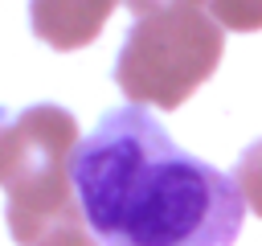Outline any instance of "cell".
I'll return each instance as SVG.
<instances>
[{
    "mask_svg": "<svg viewBox=\"0 0 262 246\" xmlns=\"http://www.w3.org/2000/svg\"><path fill=\"white\" fill-rule=\"evenodd\" d=\"M209 8L221 29H233V33L262 29V0H209Z\"/></svg>",
    "mask_w": 262,
    "mask_h": 246,
    "instance_id": "6",
    "label": "cell"
},
{
    "mask_svg": "<svg viewBox=\"0 0 262 246\" xmlns=\"http://www.w3.org/2000/svg\"><path fill=\"white\" fill-rule=\"evenodd\" d=\"M78 123L53 102L25 107L0 127V189L8 193V234L16 246H37L61 225H78L74 152Z\"/></svg>",
    "mask_w": 262,
    "mask_h": 246,
    "instance_id": "2",
    "label": "cell"
},
{
    "mask_svg": "<svg viewBox=\"0 0 262 246\" xmlns=\"http://www.w3.org/2000/svg\"><path fill=\"white\" fill-rule=\"evenodd\" d=\"M74 193L102 246H233L246 201L139 107L106 111L74 152Z\"/></svg>",
    "mask_w": 262,
    "mask_h": 246,
    "instance_id": "1",
    "label": "cell"
},
{
    "mask_svg": "<svg viewBox=\"0 0 262 246\" xmlns=\"http://www.w3.org/2000/svg\"><path fill=\"white\" fill-rule=\"evenodd\" d=\"M233 184H237V193H242L246 209L262 217V139H258V144H250V148L237 156Z\"/></svg>",
    "mask_w": 262,
    "mask_h": 246,
    "instance_id": "5",
    "label": "cell"
},
{
    "mask_svg": "<svg viewBox=\"0 0 262 246\" xmlns=\"http://www.w3.org/2000/svg\"><path fill=\"white\" fill-rule=\"evenodd\" d=\"M221 53L225 37L209 4H160L135 16L115 61V82L135 107L176 111L213 78Z\"/></svg>",
    "mask_w": 262,
    "mask_h": 246,
    "instance_id": "3",
    "label": "cell"
},
{
    "mask_svg": "<svg viewBox=\"0 0 262 246\" xmlns=\"http://www.w3.org/2000/svg\"><path fill=\"white\" fill-rule=\"evenodd\" d=\"M119 0H33L29 25L49 49H82L90 45Z\"/></svg>",
    "mask_w": 262,
    "mask_h": 246,
    "instance_id": "4",
    "label": "cell"
},
{
    "mask_svg": "<svg viewBox=\"0 0 262 246\" xmlns=\"http://www.w3.org/2000/svg\"><path fill=\"white\" fill-rule=\"evenodd\" d=\"M131 4V12L139 16V12H147V8H160V4H209V0H127Z\"/></svg>",
    "mask_w": 262,
    "mask_h": 246,
    "instance_id": "8",
    "label": "cell"
},
{
    "mask_svg": "<svg viewBox=\"0 0 262 246\" xmlns=\"http://www.w3.org/2000/svg\"><path fill=\"white\" fill-rule=\"evenodd\" d=\"M37 246H102V242L86 230V221H78V225H61V230L45 234Z\"/></svg>",
    "mask_w": 262,
    "mask_h": 246,
    "instance_id": "7",
    "label": "cell"
}]
</instances>
